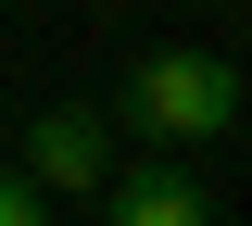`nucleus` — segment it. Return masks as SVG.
I'll return each mask as SVG.
<instances>
[{"label": "nucleus", "instance_id": "obj_1", "mask_svg": "<svg viewBox=\"0 0 252 226\" xmlns=\"http://www.w3.org/2000/svg\"><path fill=\"white\" fill-rule=\"evenodd\" d=\"M227 126H240V75L215 50H139L126 63V138L189 151V138H227Z\"/></svg>", "mask_w": 252, "mask_h": 226}, {"label": "nucleus", "instance_id": "obj_2", "mask_svg": "<svg viewBox=\"0 0 252 226\" xmlns=\"http://www.w3.org/2000/svg\"><path fill=\"white\" fill-rule=\"evenodd\" d=\"M26 176L38 189H101V176H114V113H89V100L38 113L26 126Z\"/></svg>", "mask_w": 252, "mask_h": 226}, {"label": "nucleus", "instance_id": "obj_3", "mask_svg": "<svg viewBox=\"0 0 252 226\" xmlns=\"http://www.w3.org/2000/svg\"><path fill=\"white\" fill-rule=\"evenodd\" d=\"M101 214L114 226H215V201H202V176L177 151H152V163H126V176H101Z\"/></svg>", "mask_w": 252, "mask_h": 226}, {"label": "nucleus", "instance_id": "obj_4", "mask_svg": "<svg viewBox=\"0 0 252 226\" xmlns=\"http://www.w3.org/2000/svg\"><path fill=\"white\" fill-rule=\"evenodd\" d=\"M0 226H51V189H38L26 163H0Z\"/></svg>", "mask_w": 252, "mask_h": 226}, {"label": "nucleus", "instance_id": "obj_5", "mask_svg": "<svg viewBox=\"0 0 252 226\" xmlns=\"http://www.w3.org/2000/svg\"><path fill=\"white\" fill-rule=\"evenodd\" d=\"M202 13H215V0H202Z\"/></svg>", "mask_w": 252, "mask_h": 226}, {"label": "nucleus", "instance_id": "obj_6", "mask_svg": "<svg viewBox=\"0 0 252 226\" xmlns=\"http://www.w3.org/2000/svg\"><path fill=\"white\" fill-rule=\"evenodd\" d=\"M0 138H13V126H0Z\"/></svg>", "mask_w": 252, "mask_h": 226}]
</instances>
